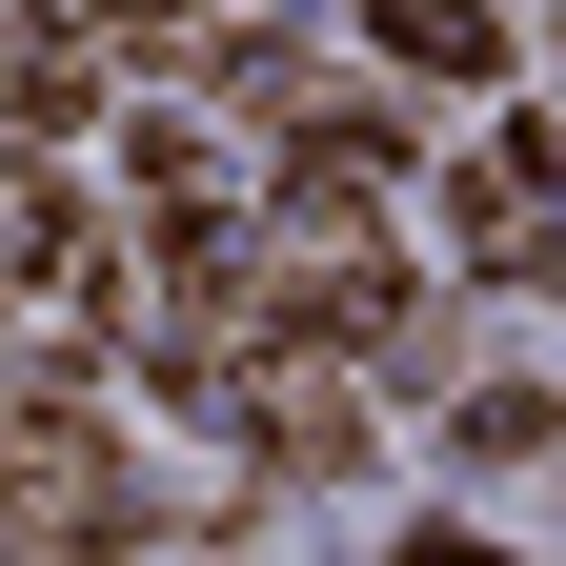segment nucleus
Listing matches in <instances>:
<instances>
[{"label": "nucleus", "mask_w": 566, "mask_h": 566, "mask_svg": "<svg viewBox=\"0 0 566 566\" xmlns=\"http://www.w3.org/2000/svg\"><path fill=\"white\" fill-rule=\"evenodd\" d=\"M0 546H142L122 424H82V385H0Z\"/></svg>", "instance_id": "f257e3e1"}, {"label": "nucleus", "mask_w": 566, "mask_h": 566, "mask_svg": "<svg viewBox=\"0 0 566 566\" xmlns=\"http://www.w3.org/2000/svg\"><path fill=\"white\" fill-rule=\"evenodd\" d=\"M223 405H243V446H263L283 485H344V465L385 446V385H365L344 324H263L243 365H223Z\"/></svg>", "instance_id": "f03ea898"}, {"label": "nucleus", "mask_w": 566, "mask_h": 566, "mask_svg": "<svg viewBox=\"0 0 566 566\" xmlns=\"http://www.w3.org/2000/svg\"><path fill=\"white\" fill-rule=\"evenodd\" d=\"M465 263H485V283H546V122H506V142L465 163Z\"/></svg>", "instance_id": "7ed1b4c3"}, {"label": "nucleus", "mask_w": 566, "mask_h": 566, "mask_svg": "<svg viewBox=\"0 0 566 566\" xmlns=\"http://www.w3.org/2000/svg\"><path fill=\"white\" fill-rule=\"evenodd\" d=\"M82 102H102V41H82V21H0V122H21V142H61Z\"/></svg>", "instance_id": "20e7f679"}, {"label": "nucleus", "mask_w": 566, "mask_h": 566, "mask_svg": "<svg viewBox=\"0 0 566 566\" xmlns=\"http://www.w3.org/2000/svg\"><path fill=\"white\" fill-rule=\"evenodd\" d=\"M385 41L424 61V82H485V61H506V21H485V0H385Z\"/></svg>", "instance_id": "39448f33"}, {"label": "nucleus", "mask_w": 566, "mask_h": 566, "mask_svg": "<svg viewBox=\"0 0 566 566\" xmlns=\"http://www.w3.org/2000/svg\"><path fill=\"white\" fill-rule=\"evenodd\" d=\"M446 446H465V465H526V446H546V385H526V365H506V385H465Z\"/></svg>", "instance_id": "423d86ee"}]
</instances>
